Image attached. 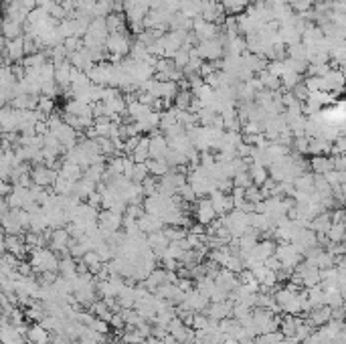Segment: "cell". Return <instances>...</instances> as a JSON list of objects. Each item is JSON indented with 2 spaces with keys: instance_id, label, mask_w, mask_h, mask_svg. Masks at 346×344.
<instances>
[{
  "instance_id": "1",
  "label": "cell",
  "mask_w": 346,
  "mask_h": 344,
  "mask_svg": "<svg viewBox=\"0 0 346 344\" xmlns=\"http://www.w3.org/2000/svg\"><path fill=\"white\" fill-rule=\"evenodd\" d=\"M31 267L43 274V272H57L59 274V259L51 249H31Z\"/></svg>"
},
{
  "instance_id": "2",
  "label": "cell",
  "mask_w": 346,
  "mask_h": 344,
  "mask_svg": "<svg viewBox=\"0 0 346 344\" xmlns=\"http://www.w3.org/2000/svg\"><path fill=\"white\" fill-rule=\"evenodd\" d=\"M57 176H59L57 168H51V166H45V164H36L35 168H31V182L35 186H41V188L53 186Z\"/></svg>"
},
{
  "instance_id": "3",
  "label": "cell",
  "mask_w": 346,
  "mask_h": 344,
  "mask_svg": "<svg viewBox=\"0 0 346 344\" xmlns=\"http://www.w3.org/2000/svg\"><path fill=\"white\" fill-rule=\"evenodd\" d=\"M233 300H223V302H210L207 308H205V316L210 318V320H223V318H231V310H233Z\"/></svg>"
},
{
  "instance_id": "4",
  "label": "cell",
  "mask_w": 346,
  "mask_h": 344,
  "mask_svg": "<svg viewBox=\"0 0 346 344\" xmlns=\"http://www.w3.org/2000/svg\"><path fill=\"white\" fill-rule=\"evenodd\" d=\"M4 59L6 63H18L25 59V45H23V36L18 39H12V41H6L4 43Z\"/></svg>"
},
{
  "instance_id": "5",
  "label": "cell",
  "mask_w": 346,
  "mask_h": 344,
  "mask_svg": "<svg viewBox=\"0 0 346 344\" xmlns=\"http://www.w3.org/2000/svg\"><path fill=\"white\" fill-rule=\"evenodd\" d=\"M136 223H138V229L144 233V235H150V233L162 231V227H164L162 219H160L158 215H152V213H144Z\"/></svg>"
},
{
  "instance_id": "6",
  "label": "cell",
  "mask_w": 346,
  "mask_h": 344,
  "mask_svg": "<svg viewBox=\"0 0 346 344\" xmlns=\"http://www.w3.org/2000/svg\"><path fill=\"white\" fill-rule=\"evenodd\" d=\"M195 217H197V223H201V225H205V227H207L210 221L217 219V213H215V208H213L208 199H201V201L197 203V206H195Z\"/></svg>"
},
{
  "instance_id": "7",
  "label": "cell",
  "mask_w": 346,
  "mask_h": 344,
  "mask_svg": "<svg viewBox=\"0 0 346 344\" xmlns=\"http://www.w3.org/2000/svg\"><path fill=\"white\" fill-rule=\"evenodd\" d=\"M25 33V25L16 23V21H10V18H4L2 25H0V36L4 41H12V39H18Z\"/></svg>"
},
{
  "instance_id": "8",
  "label": "cell",
  "mask_w": 346,
  "mask_h": 344,
  "mask_svg": "<svg viewBox=\"0 0 346 344\" xmlns=\"http://www.w3.org/2000/svg\"><path fill=\"white\" fill-rule=\"evenodd\" d=\"M310 168L314 170V174H326V172L334 170V164H332V156H324V154H318L310 160Z\"/></svg>"
},
{
  "instance_id": "9",
  "label": "cell",
  "mask_w": 346,
  "mask_h": 344,
  "mask_svg": "<svg viewBox=\"0 0 346 344\" xmlns=\"http://www.w3.org/2000/svg\"><path fill=\"white\" fill-rule=\"evenodd\" d=\"M59 176L65 178V180H69V182H77V180L83 176V168H81L79 164H75V162L65 160L63 166L59 168Z\"/></svg>"
},
{
  "instance_id": "10",
  "label": "cell",
  "mask_w": 346,
  "mask_h": 344,
  "mask_svg": "<svg viewBox=\"0 0 346 344\" xmlns=\"http://www.w3.org/2000/svg\"><path fill=\"white\" fill-rule=\"evenodd\" d=\"M166 150H168V142H166L164 138L162 136L150 138V158L160 160V158H164Z\"/></svg>"
},
{
  "instance_id": "11",
  "label": "cell",
  "mask_w": 346,
  "mask_h": 344,
  "mask_svg": "<svg viewBox=\"0 0 346 344\" xmlns=\"http://www.w3.org/2000/svg\"><path fill=\"white\" fill-rule=\"evenodd\" d=\"M27 336H29V342L33 344H49L51 336H49V330H45L41 324H35L27 330Z\"/></svg>"
},
{
  "instance_id": "12",
  "label": "cell",
  "mask_w": 346,
  "mask_h": 344,
  "mask_svg": "<svg viewBox=\"0 0 346 344\" xmlns=\"http://www.w3.org/2000/svg\"><path fill=\"white\" fill-rule=\"evenodd\" d=\"M247 172H249L251 182H253L255 186H261V184L270 178V176H267V168H265V166H261V164H255V162H251V164H249Z\"/></svg>"
},
{
  "instance_id": "13",
  "label": "cell",
  "mask_w": 346,
  "mask_h": 344,
  "mask_svg": "<svg viewBox=\"0 0 346 344\" xmlns=\"http://www.w3.org/2000/svg\"><path fill=\"white\" fill-rule=\"evenodd\" d=\"M144 164H146V168H148V174H152V176H158V178H160V176H164L166 172L170 170V168H168V164H166L162 158H160V160H156V158H150V160H148V162H144Z\"/></svg>"
},
{
  "instance_id": "14",
  "label": "cell",
  "mask_w": 346,
  "mask_h": 344,
  "mask_svg": "<svg viewBox=\"0 0 346 344\" xmlns=\"http://www.w3.org/2000/svg\"><path fill=\"white\" fill-rule=\"evenodd\" d=\"M193 93H190V89H178V93L174 95V107L176 109H184V111H188V107H190V102H193Z\"/></svg>"
},
{
  "instance_id": "15",
  "label": "cell",
  "mask_w": 346,
  "mask_h": 344,
  "mask_svg": "<svg viewBox=\"0 0 346 344\" xmlns=\"http://www.w3.org/2000/svg\"><path fill=\"white\" fill-rule=\"evenodd\" d=\"M326 237L330 243H344V223H332Z\"/></svg>"
},
{
  "instance_id": "16",
  "label": "cell",
  "mask_w": 346,
  "mask_h": 344,
  "mask_svg": "<svg viewBox=\"0 0 346 344\" xmlns=\"http://www.w3.org/2000/svg\"><path fill=\"white\" fill-rule=\"evenodd\" d=\"M148 176H150V174H148L146 164H134V166H132V170H130V174H128V178H130L132 182H136V184H142Z\"/></svg>"
},
{
  "instance_id": "17",
  "label": "cell",
  "mask_w": 346,
  "mask_h": 344,
  "mask_svg": "<svg viewBox=\"0 0 346 344\" xmlns=\"http://www.w3.org/2000/svg\"><path fill=\"white\" fill-rule=\"evenodd\" d=\"M263 199H265V197H263V193H261L259 186H253V184H251L249 188H245V201H247V203H253V205H255V203H261Z\"/></svg>"
},
{
  "instance_id": "18",
  "label": "cell",
  "mask_w": 346,
  "mask_h": 344,
  "mask_svg": "<svg viewBox=\"0 0 346 344\" xmlns=\"http://www.w3.org/2000/svg\"><path fill=\"white\" fill-rule=\"evenodd\" d=\"M231 182H233V188H249L253 182H251V176H249V172H239V174H235L233 178H231Z\"/></svg>"
},
{
  "instance_id": "19",
  "label": "cell",
  "mask_w": 346,
  "mask_h": 344,
  "mask_svg": "<svg viewBox=\"0 0 346 344\" xmlns=\"http://www.w3.org/2000/svg\"><path fill=\"white\" fill-rule=\"evenodd\" d=\"M312 332H314V328H312V326H308L306 322H302V324L296 328V334H294V338H296L298 342H304V340L310 336Z\"/></svg>"
},
{
  "instance_id": "20",
  "label": "cell",
  "mask_w": 346,
  "mask_h": 344,
  "mask_svg": "<svg viewBox=\"0 0 346 344\" xmlns=\"http://www.w3.org/2000/svg\"><path fill=\"white\" fill-rule=\"evenodd\" d=\"M89 328H91L93 332H98V334H104V336L109 332V324H107L105 320H102V318H93L91 324H89Z\"/></svg>"
},
{
  "instance_id": "21",
  "label": "cell",
  "mask_w": 346,
  "mask_h": 344,
  "mask_svg": "<svg viewBox=\"0 0 346 344\" xmlns=\"http://www.w3.org/2000/svg\"><path fill=\"white\" fill-rule=\"evenodd\" d=\"M263 265H265V270H270V272H279V270H281V263H279V259H277L276 255L267 257V259L263 261Z\"/></svg>"
},
{
  "instance_id": "22",
  "label": "cell",
  "mask_w": 346,
  "mask_h": 344,
  "mask_svg": "<svg viewBox=\"0 0 346 344\" xmlns=\"http://www.w3.org/2000/svg\"><path fill=\"white\" fill-rule=\"evenodd\" d=\"M16 4H21L23 8H27V10H35L36 8V0H14Z\"/></svg>"
},
{
  "instance_id": "23",
  "label": "cell",
  "mask_w": 346,
  "mask_h": 344,
  "mask_svg": "<svg viewBox=\"0 0 346 344\" xmlns=\"http://www.w3.org/2000/svg\"><path fill=\"white\" fill-rule=\"evenodd\" d=\"M8 211H10V206L6 203V197H0V217H4Z\"/></svg>"
},
{
  "instance_id": "24",
  "label": "cell",
  "mask_w": 346,
  "mask_h": 344,
  "mask_svg": "<svg viewBox=\"0 0 346 344\" xmlns=\"http://www.w3.org/2000/svg\"><path fill=\"white\" fill-rule=\"evenodd\" d=\"M162 344H180V342H178V340L174 338L172 334H166V336L162 338Z\"/></svg>"
}]
</instances>
